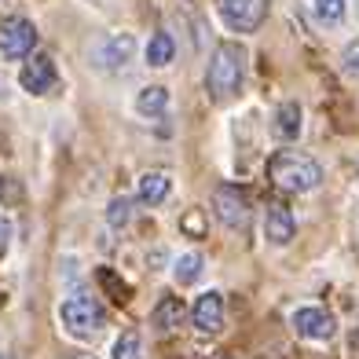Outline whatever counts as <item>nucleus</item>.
Here are the masks:
<instances>
[{
  "instance_id": "obj_20",
  "label": "nucleus",
  "mask_w": 359,
  "mask_h": 359,
  "mask_svg": "<svg viewBox=\"0 0 359 359\" xmlns=\"http://www.w3.org/2000/svg\"><path fill=\"white\" fill-rule=\"evenodd\" d=\"M345 0H316V15H319V22L326 26H337L341 19H345Z\"/></svg>"
},
{
  "instance_id": "obj_22",
  "label": "nucleus",
  "mask_w": 359,
  "mask_h": 359,
  "mask_svg": "<svg viewBox=\"0 0 359 359\" xmlns=\"http://www.w3.org/2000/svg\"><path fill=\"white\" fill-rule=\"evenodd\" d=\"M100 283L114 293V301H118V304H125V301H128V286L114 279V271H110V268H100Z\"/></svg>"
},
{
  "instance_id": "obj_15",
  "label": "nucleus",
  "mask_w": 359,
  "mask_h": 359,
  "mask_svg": "<svg viewBox=\"0 0 359 359\" xmlns=\"http://www.w3.org/2000/svg\"><path fill=\"white\" fill-rule=\"evenodd\" d=\"M169 110V92L161 85H147L140 88L136 95V114H143V118H161V114Z\"/></svg>"
},
{
  "instance_id": "obj_25",
  "label": "nucleus",
  "mask_w": 359,
  "mask_h": 359,
  "mask_svg": "<svg viewBox=\"0 0 359 359\" xmlns=\"http://www.w3.org/2000/svg\"><path fill=\"white\" fill-rule=\"evenodd\" d=\"M67 359H95V355H85V352H74V355H67Z\"/></svg>"
},
{
  "instance_id": "obj_17",
  "label": "nucleus",
  "mask_w": 359,
  "mask_h": 359,
  "mask_svg": "<svg viewBox=\"0 0 359 359\" xmlns=\"http://www.w3.org/2000/svg\"><path fill=\"white\" fill-rule=\"evenodd\" d=\"M147 67H169L172 55H176V41L165 34V29H158V34L147 41Z\"/></svg>"
},
{
  "instance_id": "obj_24",
  "label": "nucleus",
  "mask_w": 359,
  "mask_h": 359,
  "mask_svg": "<svg viewBox=\"0 0 359 359\" xmlns=\"http://www.w3.org/2000/svg\"><path fill=\"white\" fill-rule=\"evenodd\" d=\"M8 238H11V224H8L4 217H0V257L8 253Z\"/></svg>"
},
{
  "instance_id": "obj_21",
  "label": "nucleus",
  "mask_w": 359,
  "mask_h": 359,
  "mask_svg": "<svg viewBox=\"0 0 359 359\" xmlns=\"http://www.w3.org/2000/svg\"><path fill=\"white\" fill-rule=\"evenodd\" d=\"M19 198H22L19 176H0V202H4V205H15Z\"/></svg>"
},
{
  "instance_id": "obj_7",
  "label": "nucleus",
  "mask_w": 359,
  "mask_h": 359,
  "mask_svg": "<svg viewBox=\"0 0 359 359\" xmlns=\"http://www.w3.org/2000/svg\"><path fill=\"white\" fill-rule=\"evenodd\" d=\"M290 326H293V334L304 337V341H330L337 334V319L326 312V308H316V304L297 308V312L290 316Z\"/></svg>"
},
{
  "instance_id": "obj_4",
  "label": "nucleus",
  "mask_w": 359,
  "mask_h": 359,
  "mask_svg": "<svg viewBox=\"0 0 359 359\" xmlns=\"http://www.w3.org/2000/svg\"><path fill=\"white\" fill-rule=\"evenodd\" d=\"M217 15L235 34H257L268 19V0H217Z\"/></svg>"
},
{
  "instance_id": "obj_12",
  "label": "nucleus",
  "mask_w": 359,
  "mask_h": 359,
  "mask_svg": "<svg viewBox=\"0 0 359 359\" xmlns=\"http://www.w3.org/2000/svg\"><path fill=\"white\" fill-rule=\"evenodd\" d=\"M304 121V114H301V103H279L275 107V118H271V133H275V140H283V143H293L301 136V125Z\"/></svg>"
},
{
  "instance_id": "obj_6",
  "label": "nucleus",
  "mask_w": 359,
  "mask_h": 359,
  "mask_svg": "<svg viewBox=\"0 0 359 359\" xmlns=\"http://www.w3.org/2000/svg\"><path fill=\"white\" fill-rule=\"evenodd\" d=\"M213 213H217V220L224 227H235V231H246L250 217H253L250 213V198L238 187H231V184H220L213 191Z\"/></svg>"
},
{
  "instance_id": "obj_2",
  "label": "nucleus",
  "mask_w": 359,
  "mask_h": 359,
  "mask_svg": "<svg viewBox=\"0 0 359 359\" xmlns=\"http://www.w3.org/2000/svg\"><path fill=\"white\" fill-rule=\"evenodd\" d=\"M268 180L279 191L290 194H308L323 184V165L316 158H308L301 151H279L268 158Z\"/></svg>"
},
{
  "instance_id": "obj_10",
  "label": "nucleus",
  "mask_w": 359,
  "mask_h": 359,
  "mask_svg": "<svg viewBox=\"0 0 359 359\" xmlns=\"http://www.w3.org/2000/svg\"><path fill=\"white\" fill-rule=\"evenodd\" d=\"M133 55H136L133 34H110L100 48H95V67H103V70H121Z\"/></svg>"
},
{
  "instance_id": "obj_18",
  "label": "nucleus",
  "mask_w": 359,
  "mask_h": 359,
  "mask_svg": "<svg viewBox=\"0 0 359 359\" xmlns=\"http://www.w3.org/2000/svg\"><path fill=\"white\" fill-rule=\"evenodd\" d=\"M114 359H143V341L136 330H125L114 341Z\"/></svg>"
},
{
  "instance_id": "obj_14",
  "label": "nucleus",
  "mask_w": 359,
  "mask_h": 359,
  "mask_svg": "<svg viewBox=\"0 0 359 359\" xmlns=\"http://www.w3.org/2000/svg\"><path fill=\"white\" fill-rule=\"evenodd\" d=\"M169 191H172L169 172H147V176H140V187H136L143 205H161L169 198Z\"/></svg>"
},
{
  "instance_id": "obj_3",
  "label": "nucleus",
  "mask_w": 359,
  "mask_h": 359,
  "mask_svg": "<svg viewBox=\"0 0 359 359\" xmlns=\"http://www.w3.org/2000/svg\"><path fill=\"white\" fill-rule=\"evenodd\" d=\"M59 319L62 326H67V334L81 337V341H88L95 337L107 326V312H103V304L88 297V293H77V297H67L59 304Z\"/></svg>"
},
{
  "instance_id": "obj_11",
  "label": "nucleus",
  "mask_w": 359,
  "mask_h": 359,
  "mask_svg": "<svg viewBox=\"0 0 359 359\" xmlns=\"http://www.w3.org/2000/svg\"><path fill=\"white\" fill-rule=\"evenodd\" d=\"M293 235H297V220H293V213L286 205H268L264 213V238L271 242V246H290Z\"/></svg>"
},
{
  "instance_id": "obj_19",
  "label": "nucleus",
  "mask_w": 359,
  "mask_h": 359,
  "mask_svg": "<svg viewBox=\"0 0 359 359\" xmlns=\"http://www.w3.org/2000/svg\"><path fill=\"white\" fill-rule=\"evenodd\" d=\"M128 220H133V202L125 198H110V205H107V224L114 227V231H118V227H125Z\"/></svg>"
},
{
  "instance_id": "obj_9",
  "label": "nucleus",
  "mask_w": 359,
  "mask_h": 359,
  "mask_svg": "<svg viewBox=\"0 0 359 359\" xmlns=\"http://www.w3.org/2000/svg\"><path fill=\"white\" fill-rule=\"evenodd\" d=\"M191 319H194V330L198 334H220L224 330V297L217 290L202 293L191 308Z\"/></svg>"
},
{
  "instance_id": "obj_5",
  "label": "nucleus",
  "mask_w": 359,
  "mask_h": 359,
  "mask_svg": "<svg viewBox=\"0 0 359 359\" xmlns=\"http://www.w3.org/2000/svg\"><path fill=\"white\" fill-rule=\"evenodd\" d=\"M37 48V26L22 15H8L0 22V55L4 59H29Z\"/></svg>"
},
{
  "instance_id": "obj_1",
  "label": "nucleus",
  "mask_w": 359,
  "mask_h": 359,
  "mask_svg": "<svg viewBox=\"0 0 359 359\" xmlns=\"http://www.w3.org/2000/svg\"><path fill=\"white\" fill-rule=\"evenodd\" d=\"M242 81H246V48L235 41H224L213 59H209L205 70V92L213 103H227L242 92Z\"/></svg>"
},
{
  "instance_id": "obj_16",
  "label": "nucleus",
  "mask_w": 359,
  "mask_h": 359,
  "mask_svg": "<svg viewBox=\"0 0 359 359\" xmlns=\"http://www.w3.org/2000/svg\"><path fill=\"white\" fill-rule=\"evenodd\" d=\"M202 253H180L176 260H172V279H176V286H191V283H198L202 279Z\"/></svg>"
},
{
  "instance_id": "obj_13",
  "label": "nucleus",
  "mask_w": 359,
  "mask_h": 359,
  "mask_svg": "<svg viewBox=\"0 0 359 359\" xmlns=\"http://www.w3.org/2000/svg\"><path fill=\"white\" fill-rule=\"evenodd\" d=\"M187 316V308H184V297H172V293H165L158 304H154V312H151V326L158 334H172L180 323H184Z\"/></svg>"
},
{
  "instance_id": "obj_26",
  "label": "nucleus",
  "mask_w": 359,
  "mask_h": 359,
  "mask_svg": "<svg viewBox=\"0 0 359 359\" xmlns=\"http://www.w3.org/2000/svg\"><path fill=\"white\" fill-rule=\"evenodd\" d=\"M4 92H8V88H4V77H0V100H4Z\"/></svg>"
},
{
  "instance_id": "obj_23",
  "label": "nucleus",
  "mask_w": 359,
  "mask_h": 359,
  "mask_svg": "<svg viewBox=\"0 0 359 359\" xmlns=\"http://www.w3.org/2000/svg\"><path fill=\"white\" fill-rule=\"evenodd\" d=\"M341 67H345V74L359 77V37H355V41H348V48L341 52Z\"/></svg>"
},
{
  "instance_id": "obj_8",
  "label": "nucleus",
  "mask_w": 359,
  "mask_h": 359,
  "mask_svg": "<svg viewBox=\"0 0 359 359\" xmlns=\"http://www.w3.org/2000/svg\"><path fill=\"white\" fill-rule=\"evenodd\" d=\"M55 81H59L55 62L48 59V55H41V52L29 55L26 67H22V74H19V85H22L29 95H48V92L55 88Z\"/></svg>"
}]
</instances>
